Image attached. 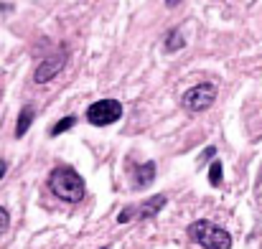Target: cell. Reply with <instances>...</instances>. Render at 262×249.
I'll return each instance as SVG.
<instances>
[{
	"mask_svg": "<svg viewBox=\"0 0 262 249\" xmlns=\"http://www.w3.org/2000/svg\"><path fill=\"white\" fill-rule=\"evenodd\" d=\"M183 46H186V36H181V31H178V28L171 31V36L166 38V51H168V54H173V51L183 49Z\"/></svg>",
	"mask_w": 262,
	"mask_h": 249,
	"instance_id": "9c48e42d",
	"label": "cell"
},
{
	"mask_svg": "<svg viewBox=\"0 0 262 249\" xmlns=\"http://www.w3.org/2000/svg\"><path fill=\"white\" fill-rule=\"evenodd\" d=\"M77 125V117L74 115H69V117H64V120H59L54 127H51V138H56V135H61V132H67V130H72Z\"/></svg>",
	"mask_w": 262,
	"mask_h": 249,
	"instance_id": "30bf717a",
	"label": "cell"
},
{
	"mask_svg": "<svg viewBox=\"0 0 262 249\" xmlns=\"http://www.w3.org/2000/svg\"><path fill=\"white\" fill-rule=\"evenodd\" d=\"M186 232H188V239H191L193 244H199L201 249H229L232 247L229 232H224V229L216 227L214 221L199 219V221H193Z\"/></svg>",
	"mask_w": 262,
	"mask_h": 249,
	"instance_id": "7a4b0ae2",
	"label": "cell"
},
{
	"mask_svg": "<svg viewBox=\"0 0 262 249\" xmlns=\"http://www.w3.org/2000/svg\"><path fill=\"white\" fill-rule=\"evenodd\" d=\"M33 117H36L33 104H26V107L20 109V115H18V122H15V138H23V135L28 132V127H31Z\"/></svg>",
	"mask_w": 262,
	"mask_h": 249,
	"instance_id": "ba28073f",
	"label": "cell"
},
{
	"mask_svg": "<svg viewBox=\"0 0 262 249\" xmlns=\"http://www.w3.org/2000/svg\"><path fill=\"white\" fill-rule=\"evenodd\" d=\"M209 183L216 188V186H222V163L219 161H214L211 168H209Z\"/></svg>",
	"mask_w": 262,
	"mask_h": 249,
	"instance_id": "8fae6325",
	"label": "cell"
},
{
	"mask_svg": "<svg viewBox=\"0 0 262 249\" xmlns=\"http://www.w3.org/2000/svg\"><path fill=\"white\" fill-rule=\"evenodd\" d=\"M120 117H122V104L117 99H99V102L89 104L87 109V122L94 127L115 125Z\"/></svg>",
	"mask_w": 262,
	"mask_h": 249,
	"instance_id": "277c9868",
	"label": "cell"
},
{
	"mask_svg": "<svg viewBox=\"0 0 262 249\" xmlns=\"http://www.w3.org/2000/svg\"><path fill=\"white\" fill-rule=\"evenodd\" d=\"M166 203H168V196L166 193H158V196L148 198L143 206H127V209L120 211L117 224H127V221H133V216H138V219H153Z\"/></svg>",
	"mask_w": 262,
	"mask_h": 249,
	"instance_id": "5b68a950",
	"label": "cell"
},
{
	"mask_svg": "<svg viewBox=\"0 0 262 249\" xmlns=\"http://www.w3.org/2000/svg\"><path fill=\"white\" fill-rule=\"evenodd\" d=\"M8 224H10V216H8V211L0 206V237L8 232Z\"/></svg>",
	"mask_w": 262,
	"mask_h": 249,
	"instance_id": "7c38bea8",
	"label": "cell"
},
{
	"mask_svg": "<svg viewBox=\"0 0 262 249\" xmlns=\"http://www.w3.org/2000/svg\"><path fill=\"white\" fill-rule=\"evenodd\" d=\"M49 191L67 203H79L87 193L84 178L72 166H56L49 173Z\"/></svg>",
	"mask_w": 262,
	"mask_h": 249,
	"instance_id": "6da1fadb",
	"label": "cell"
},
{
	"mask_svg": "<svg viewBox=\"0 0 262 249\" xmlns=\"http://www.w3.org/2000/svg\"><path fill=\"white\" fill-rule=\"evenodd\" d=\"M214 99H216V86L204 82V84H196V86L186 89V94L181 97V104L188 112H206L214 104Z\"/></svg>",
	"mask_w": 262,
	"mask_h": 249,
	"instance_id": "3957f363",
	"label": "cell"
},
{
	"mask_svg": "<svg viewBox=\"0 0 262 249\" xmlns=\"http://www.w3.org/2000/svg\"><path fill=\"white\" fill-rule=\"evenodd\" d=\"M133 178H135V188H145V186H150L153 178H156V163L148 161V163L133 166Z\"/></svg>",
	"mask_w": 262,
	"mask_h": 249,
	"instance_id": "52a82bcc",
	"label": "cell"
},
{
	"mask_svg": "<svg viewBox=\"0 0 262 249\" xmlns=\"http://www.w3.org/2000/svg\"><path fill=\"white\" fill-rule=\"evenodd\" d=\"M64 66H67V56H64V54L49 56V59H43V61L38 64V69H36V74H33V82L36 84L51 82L54 77H59V72H61Z\"/></svg>",
	"mask_w": 262,
	"mask_h": 249,
	"instance_id": "8992f818",
	"label": "cell"
},
{
	"mask_svg": "<svg viewBox=\"0 0 262 249\" xmlns=\"http://www.w3.org/2000/svg\"><path fill=\"white\" fill-rule=\"evenodd\" d=\"M5 170H8V163H5V161H0V178L5 175Z\"/></svg>",
	"mask_w": 262,
	"mask_h": 249,
	"instance_id": "4fadbf2b",
	"label": "cell"
},
{
	"mask_svg": "<svg viewBox=\"0 0 262 249\" xmlns=\"http://www.w3.org/2000/svg\"><path fill=\"white\" fill-rule=\"evenodd\" d=\"M178 3H181V0H166V5H168V8H176Z\"/></svg>",
	"mask_w": 262,
	"mask_h": 249,
	"instance_id": "5bb4252c",
	"label": "cell"
}]
</instances>
